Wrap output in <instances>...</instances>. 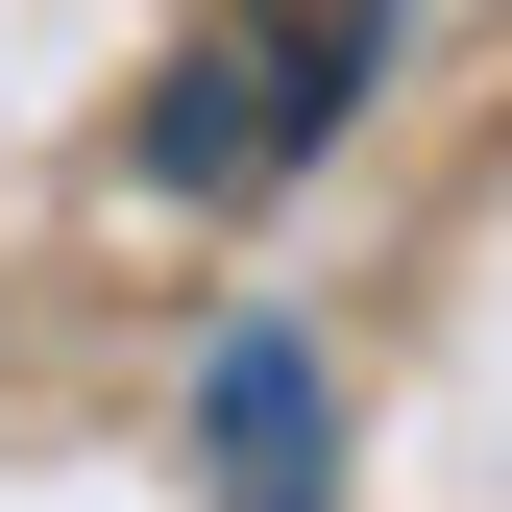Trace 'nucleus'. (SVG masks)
<instances>
[{"label":"nucleus","mask_w":512,"mask_h":512,"mask_svg":"<svg viewBox=\"0 0 512 512\" xmlns=\"http://www.w3.org/2000/svg\"><path fill=\"white\" fill-rule=\"evenodd\" d=\"M366 49H391V0H244L196 74L147 98V196H269L317 122L366 98Z\"/></svg>","instance_id":"obj_1"},{"label":"nucleus","mask_w":512,"mask_h":512,"mask_svg":"<svg viewBox=\"0 0 512 512\" xmlns=\"http://www.w3.org/2000/svg\"><path fill=\"white\" fill-rule=\"evenodd\" d=\"M196 439H220V512H317L342 488V391H317L293 317H244V342L196 366Z\"/></svg>","instance_id":"obj_2"}]
</instances>
